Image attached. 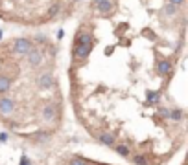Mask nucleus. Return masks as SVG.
<instances>
[{"label":"nucleus","instance_id":"obj_18","mask_svg":"<svg viewBox=\"0 0 188 165\" xmlns=\"http://www.w3.org/2000/svg\"><path fill=\"white\" fill-rule=\"evenodd\" d=\"M57 11H59V6H52L50 8V15H57Z\"/></svg>","mask_w":188,"mask_h":165},{"label":"nucleus","instance_id":"obj_8","mask_svg":"<svg viewBox=\"0 0 188 165\" xmlns=\"http://www.w3.org/2000/svg\"><path fill=\"white\" fill-rule=\"evenodd\" d=\"M56 118V108H54V105H46L43 108V119L46 121H52Z\"/></svg>","mask_w":188,"mask_h":165},{"label":"nucleus","instance_id":"obj_7","mask_svg":"<svg viewBox=\"0 0 188 165\" xmlns=\"http://www.w3.org/2000/svg\"><path fill=\"white\" fill-rule=\"evenodd\" d=\"M96 8H98L100 13H109V11H113L111 0H98V2H96Z\"/></svg>","mask_w":188,"mask_h":165},{"label":"nucleus","instance_id":"obj_3","mask_svg":"<svg viewBox=\"0 0 188 165\" xmlns=\"http://www.w3.org/2000/svg\"><path fill=\"white\" fill-rule=\"evenodd\" d=\"M15 108V103L11 97H0V114L4 116H9Z\"/></svg>","mask_w":188,"mask_h":165},{"label":"nucleus","instance_id":"obj_17","mask_svg":"<svg viewBox=\"0 0 188 165\" xmlns=\"http://www.w3.org/2000/svg\"><path fill=\"white\" fill-rule=\"evenodd\" d=\"M70 165H85V160L83 158H76V160L70 162Z\"/></svg>","mask_w":188,"mask_h":165},{"label":"nucleus","instance_id":"obj_4","mask_svg":"<svg viewBox=\"0 0 188 165\" xmlns=\"http://www.w3.org/2000/svg\"><path fill=\"white\" fill-rule=\"evenodd\" d=\"M37 84H39V88L48 90V88H52V86H54V77H52L50 73H43V75H39Z\"/></svg>","mask_w":188,"mask_h":165},{"label":"nucleus","instance_id":"obj_2","mask_svg":"<svg viewBox=\"0 0 188 165\" xmlns=\"http://www.w3.org/2000/svg\"><path fill=\"white\" fill-rule=\"evenodd\" d=\"M13 50H15V53H19V55H26L31 50V42L28 39H19V41L15 42Z\"/></svg>","mask_w":188,"mask_h":165},{"label":"nucleus","instance_id":"obj_6","mask_svg":"<svg viewBox=\"0 0 188 165\" xmlns=\"http://www.w3.org/2000/svg\"><path fill=\"white\" fill-rule=\"evenodd\" d=\"M172 70H174V66H172L170 61H159L157 62V72H159L160 75H168Z\"/></svg>","mask_w":188,"mask_h":165},{"label":"nucleus","instance_id":"obj_15","mask_svg":"<svg viewBox=\"0 0 188 165\" xmlns=\"http://www.w3.org/2000/svg\"><path fill=\"white\" fill-rule=\"evenodd\" d=\"M175 8H177V6H174V4L168 2V6L164 8V13H166V15H174L175 13Z\"/></svg>","mask_w":188,"mask_h":165},{"label":"nucleus","instance_id":"obj_11","mask_svg":"<svg viewBox=\"0 0 188 165\" xmlns=\"http://www.w3.org/2000/svg\"><path fill=\"white\" fill-rule=\"evenodd\" d=\"M160 92H148V103H159Z\"/></svg>","mask_w":188,"mask_h":165},{"label":"nucleus","instance_id":"obj_20","mask_svg":"<svg viewBox=\"0 0 188 165\" xmlns=\"http://www.w3.org/2000/svg\"><path fill=\"white\" fill-rule=\"evenodd\" d=\"M168 2H170V4H174V6H181L185 0H168Z\"/></svg>","mask_w":188,"mask_h":165},{"label":"nucleus","instance_id":"obj_13","mask_svg":"<svg viewBox=\"0 0 188 165\" xmlns=\"http://www.w3.org/2000/svg\"><path fill=\"white\" fill-rule=\"evenodd\" d=\"M116 151H118V154H122V156H129V149H127L126 145H116Z\"/></svg>","mask_w":188,"mask_h":165},{"label":"nucleus","instance_id":"obj_14","mask_svg":"<svg viewBox=\"0 0 188 165\" xmlns=\"http://www.w3.org/2000/svg\"><path fill=\"white\" fill-rule=\"evenodd\" d=\"M133 163H135V165H146L148 162H146L144 156H140V154H138V156H135V158H133Z\"/></svg>","mask_w":188,"mask_h":165},{"label":"nucleus","instance_id":"obj_21","mask_svg":"<svg viewBox=\"0 0 188 165\" xmlns=\"http://www.w3.org/2000/svg\"><path fill=\"white\" fill-rule=\"evenodd\" d=\"M0 141H2V143H6V141H8V134H6V132H2V134H0Z\"/></svg>","mask_w":188,"mask_h":165},{"label":"nucleus","instance_id":"obj_22","mask_svg":"<svg viewBox=\"0 0 188 165\" xmlns=\"http://www.w3.org/2000/svg\"><path fill=\"white\" fill-rule=\"evenodd\" d=\"M0 39H2V29H0Z\"/></svg>","mask_w":188,"mask_h":165},{"label":"nucleus","instance_id":"obj_12","mask_svg":"<svg viewBox=\"0 0 188 165\" xmlns=\"http://www.w3.org/2000/svg\"><path fill=\"white\" fill-rule=\"evenodd\" d=\"M168 118H172V119H175V121H179V119H183V110L175 108V110H170V116Z\"/></svg>","mask_w":188,"mask_h":165},{"label":"nucleus","instance_id":"obj_5","mask_svg":"<svg viewBox=\"0 0 188 165\" xmlns=\"http://www.w3.org/2000/svg\"><path fill=\"white\" fill-rule=\"evenodd\" d=\"M26 55H28V62L31 66H39V64L43 62V53H41L39 50H30Z\"/></svg>","mask_w":188,"mask_h":165},{"label":"nucleus","instance_id":"obj_19","mask_svg":"<svg viewBox=\"0 0 188 165\" xmlns=\"http://www.w3.org/2000/svg\"><path fill=\"white\" fill-rule=\"evenodd\" d=\"M31 163V162H30L28 158H26V156H22V160H20V165H30Z\"/></svg>","mask_w":188,"mask_h":165},{"label":"nucleus","instance_id":"obj_1","mask_svg":"<svg viewBox=\"0 0 188 165\" xmlns=\"http://www.w3.org/2000/svg\"><path fill=\"white\" fill-rule=\"evenodd\" d=\"M90 48H92V42H76V48H74L76 59H85L90 53Z\"/></svg>","mask_w":188,"mask_h":165},{"label":"nucleus","instance_id":"obj_16","mask_svg":"<svg viewBox=\"0 0 188 165\" xmlns=\"http://www.w3.org/2000/svg\"><path fill=\"white\" fill-rule=\"evenodd\" d=\"M159 116H160V118H168V116H170V110L160 107V108H159Z\"/></svg>","mask_w":188,"mask_h":165},{"label":"nucleus","instance_id":"obj_10","mask_svg":"<svg viewBox=\"0 0 188 165\" xmlns=\"http://www.w3.org/2000/svg\"><path fill=\"white\" fill-rule=\"evenodd\" d=\"M98 141L103 143V145H115V138L111 136V134H100V136H98Z\"/></svg>","mask_w":188,"mask_h":165},{"label":"nucleus","instance_id":"obj_9","mask_svg":"<svg viewBox=\"0 0 188 165\" xmlns=\"http://www.w3.org/2000/svg\"><path fill=\"white\" fill-rule=\"evenodd\" d=\"M11 88V79L6 75H0V94H6Z\"/></svg>","mask_w":188,"mask_h":165}]
</instances>
